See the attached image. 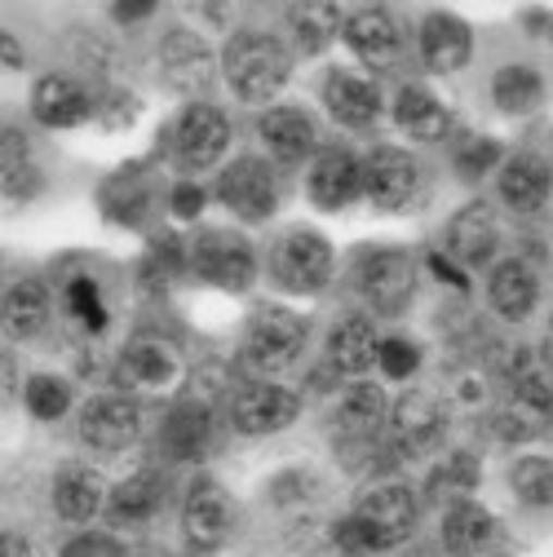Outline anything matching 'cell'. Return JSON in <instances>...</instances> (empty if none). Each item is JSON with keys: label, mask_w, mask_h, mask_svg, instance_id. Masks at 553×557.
<instances>
[{"label": "cell", "mask_w": 553, "mask_h": 557, "mask_svg": "<svg viewBox=\"0 0 553 557\" xmlns=\"http://www.w3.org/2000/svg\"><path fill=\"white\" fill-rule=\"evenodd\" d=\"M417 527V496L398 482H381L359 496V505L332 527V544L341 553H385L403 544Z\"/></svg>", "instance_id": "cell-1"}, {"label": "cell", "mask_w": 553, "mask_h": 557, "mask_svg": "<svg viewBox=\"0 0 553 557\" xmlns=\"http://www.w3.org/2000/svg\"><path fill=\"white\" fill-rule=\"evenodd\" d=\"M288 49L266 32H235L222 53V76L244 102H270L288 85Z\"/></svg>", "instance_id": "cell-2"}, {"label": "cell", "mask_w": 553, "mask_h": 557, "mask_svg": "<svg viewBox=\"0 0 553 557\" xmlns=\"http://www.w3.org/2000/svg\"><path fill=\"white\" fill-rule=\"evenodd\" d=\"M306 319L288 306H257L244 323L239 336V355L253 372H284L297 363V355L306 350Z\"/></svg>", "instance_id": "cell-3"}, {"label": "cell", "mask_w": 553, "mask_h": 557, "mask_svg": "<svg viewBox=\"0 0 553 557\" xmlns=\"http://www.w3.org/2000/svg\"><path fill=\"white\" fill-rule=\"evenodd\" d=\"M270 278L293 297L323 293L328 278H332V244L310 226L284 231L270 244Z\"/></svg>", "instance_id": "cell-4"}, {"label": "cell", "mask_w": 553, "mask_h": 557, "mask_svg": "<svg viewBox=\"0 0 553 557\" xmlns=\"http://www.w3.org/2000/svg\"><path fill=\"white\" fill-rule=\"evenodd\" d=\"M186 261H191L195 278H204L209 288H222V293H244L257 278L253 244L239 231H226V226L199 231L186 248Z\"/></svg>", "instance_id": "cell-5"}, {"label": "cell", "mask_w": 553, "mask_h": 557, "mask_svg": "<svg viewBox=\"0 0 553 557\" xmlns=\"http://www.w3.org/2000/svg\"><path fill=\"white\" fill-rule=\"evenodd\" d=\"M115 376L137 398H164V394H173L186 381V363H182V350L173 341L143 332V336H133L120 350Z\"/></svg>", "instance_id": "cell-6"}, {"label": "cell", "mask_w": 553, "mask_h": 557, "mask_svg": "<svg viewBox=\"0 0 553 557\" xmlns=\"http://www.w3.org/2000/svg\"><path fill=\"white\" fill-rule=\"evenodd\" d=\"M355 288L372 314H403L417 297V261L403 248H372L355 261Z\"/></svg>", "instance_id": "cell-7"}, {"label": "cell", "mask_w": 553, "mask_h": 557, "mask_svg": "<svg viewBox=\"0 0 553 557\" xmlns=\"http://www.w3.org/2000/svg\"><path fill=\"white\" fill-rule=\"evenodd\" d=\"M231 147V124L218 107L209 102H191L177 120H173V133H169V151L177 160V169L186 173H204L213 169Z\"/></svg>", "instance_id": "cell-8"}, {"label": "cell", "mask_w": 553, "mask_h": 557, "mask_svg": "<svg viewBox=\"0 0 553 557\" xmlns=\"http://www.w3.org/2000/svg\"><path fill=\"white\" fill-rule=\"evenodd\" d=\"M218 199L239 222H266L280 208V177L261 156H239L218 177Z\"/></svg>", "instance_id": "cell-9"}, {"label": "cell", "mask_w": 553, "mask_h": 557, "mask_svg": "<svg viewBox=\"0 0 553 557\" xmlns=\"http://www.w3.org/2000/svg\"><path fill=\"white\" fill-rule=\"evenodd\" d=\"M226 416H231V430L235 434L266 438V434H280V430H288L297 421V416H302V398L293 389H284V385H274V381H253V385H244L231 398Z\"/></svg>", "instance_id": "cell-10"}, {"label": "cell", "mask_w": 553, "mask_h": 557, "mask_svg": "<svg viewBox=\"0 0 553 557\" xmlns=\"http://www.w3.org/2000/svg\"><path fill=\"white\" fill-rule=\"evenodd\" d=\"M235 531V509L231 496L213 478H195L186 486V500H182V540L195 553H218Z\"/></svg>", "instance_id": "cell-11"}, {"label": "cell", "mask_w": 553, "mask_h": 557, "mask_svg": "<svg viewBox=\"0 0 553 557\" xmlns=\"http://www.w3.org/2000/svg\"><path fill=\"white\" fill-rule=\"evenodd\" d=\"M143 434V407H137L133 394H98L85 403L81 411V438L102 451V456H115L124 447L137 443Z\"/></svg>", "instance_id": "cell-12"}, {"label": "cell", "mask_w": 553, "mask_h": 557, "mask_svg": "<svg viewBox=\"0 0 553 557\" xmlns=\"http://www.w3.org/2000/svg\"><path fill=\"white\" fill-rule=\"evenodd\" d=\"M364 195L381 213H398V208L417 203L421 195V164L398 147H377L364 160Z\"/></svg>", "instance_id": "cell-13"}, {"label": "cell", "mask_w": 553, "mask_h": 557, "mask_svg": "<svg viewBox=\"0 0 553 557\" xmlns=\"http://www.w3.org/2000/svg\"><path fill=\"white\" fill-rule=\"evenodd\" d=\"M306 190L319 208H328V213L351 208L364 195V160L345 147H323L306 173Z\"/></svg>", "instance_id": "cell-14"}, {"label": "cell", "mask_w": 553, "mask_h": 557, "mask_svg": "<svg viewBox=\"0 0 553 557\" xmlns=\"http://www.w3.org/2000/svg\"><path fill=\"white\" fill-rule=\"evenodd\" d=\"M390 438L403 456H421L443 438V403L430 389H407L390 403Z\"/></svg>", "instance_id": "cell-15"}, {"label": "cell", "mask_w": 553, "mask_h": 557, "mask_svg": "<svg viewBox=\"0 0 553 557\" xmlns=\"http://www.w3.org/2000/svg\"><path fill=\"white\" fill-rule=\"evenodd\" d=\"M160 72H164V81H169L177 94H204V89L213 85L218 62H213V49L204 45L195 32L173 27V32L160 40Z\"/></svg>", "instance_id": "cell-16"}, {"label": "cell", "mask_w": 553, "mask_h": 557, "mask_svg": "<svg viewBox=\"0 0 553 557\" xmlns=\"http://www.w3.org/2000/svg\"><path fill=\"white\" fill-rule=\"evenodd\" d=\"M257 137H261V147L274 164H302V160L315 156L319 128L302 107H270L257 120Z\"/></svg>", "instance_id": "cell-17"}, {"label": "cell", "mask_w": 553, "mask_h": 557, "mask_svg": "<svg viewBox=\"0 0 553 557\" xmlns=\"http://www.w3.org/2000/svg\"><path fill=\"white\" fill-rule=\"evenodd\" d=\"M501 244V222L488 203H465L447 222V257H456L465 270H478L496 257Z\"/></svg>", "instance_id": "cell-18"}, {"label": "cell", "mask_w": 553, "mask_h": 557, "mask_svg": "<svg viewBox=\"0 0 553 557\" xmlns=\"http://www.w3.org/2000/svg\"><path fill=\"white\" fill-rule=\"evenodd\" d=\"M345 45H351V53L368 66V72H390V66L398 62V27L385 10H355L345 14Z\"/></svg>", "instance_id": "cell-19"}, {"label": "cell", "mask_w": 553, "mask_h": 557, "mask_svg": "<svg viewBox=\"0 0 553 557\" xmlns=\"http://www.w3.org/2000/svg\"><path fill=\"white\" fill-rule=\"evenodd\" d=\"M332 425L341 434V443H377V430L390 425V403L381 394V385L372 381H355L332 407Z\"/></svg>", "instance_id": "cell-20"}, {"label": "cell", "mask_w": 553, "mask_h": 557, "mask_svg": "<svg viewBox=\"0 0 553 557\" xmlns=\"http://www.w3.org/2000/svg\"><path fill=\"white\" fill-rule=\"evenodd\" d=\"M323 107L345 128H368L381 115V89H377V81L336 66V72L323 81Z\"/></svg>", "instance_id": "cell-21"}, {"label": "cell", "mask_w": 553, "mask_h": 557, "mask_svg": "<svg viewBox=\"0 0 553 557\" xmlns=\"http://www.w3.org/2000/svg\"><path fill=\"white\" fill-rule=\"evenodd\" d=\"M469 53H474V36H469L465 18L443 14V10L426 14V23H421V58H426L430 72L452 76L469 62Z\"/></svg>", "instance_id": "cell-22"}, {"label": "cell", "mask_w": 553, "mask_h": 557, "mask_svg": "<svg viewBox=\"0 0 553 557\" xmlns=\"http://www.w3.org/2000/svg\"><path fill=\"white\" fill-rule=\"evenodd\" d=\"M488 301H492V310H496L501 319H509V323L527 319V314L536 310V301H540V278H536V270H531L523 257L496 261L492 274H488Z\"/></svg>", "instance_id": "cell-23"}, {"label": "cell", "mask_w": 553, "mask_h": 557, "mask_svg": "<svg viewBox=\"0 0 553 557\" xmlns=\"http://www.w3.org/2000/svg\"><path fill=\"white\" fill-rule=\"evenodd\" d=\"M107 482H102V473L98 469H89V465H66L58 478H53V509H58V518L62 522H89V518H98L102 509H107Z\"/></svg>", "instance_id": "cell-24"}, {"label": "cell", "mask_w": 553, "mask_h": 557, "mask_svg": "<svg viewBox=\"0 0 553 557\" xmlns=\"http://www.w3.org/2000/svg\"><path fill=\"white\" fill-rule=\"evenodd\" d=\"M381 355V336L372 327V319L364 314H345L341 323H332L328 332V363L341 376H364Z\"/></svg>", "instance_id": "cell-25"}, {"label": "cell", "mask_w": 553, "mask_h": 557, "mask_svg": "<svg viewBox=\"0 0 553 557\" xmlns=\"http://www.w3.org/2000/svg\"><path fill=\"white\" fill-rule=\"evenodd\" d=\"M394 124L411 137V143H443L452 133V111L426 85H403L394 94Z\"/></svg>", "instance_id": "cell-26"}, {"label": "cell", "mask_w": 553, "mask_h": 557, "mask_svg": "<svg viewBox=\"0 0 553 557\" xmlns=\"http://www.w3.org/2000/svg\"><path fill=\"white\" fill-rule=\"evenodd\" d=\"M160 505H164V478L156 469H137L133 478L111 486L107 496V513L115 527H143L160 513Z\"/></svg>", "instance_id": "cell-27"}, {"label": "cell", "mask_w": 553, "mask_h": 557, "mask_svg": "<svg viewBox=\"0 0 553 557\" xmlns=\"http://www.w3.org/2000/svg\"><path fill=\"white\" fill-rule=\"evenodd\" d=\"M209 434H213V411H209V403L186 398V403H173V407H169L164 430H160V447H164L173 460H195L204 447H209Z\"/></svg>", "instance_id": "cell-28"}, {"label": "cell", "mask_w": 553, "mask_h": 557, "mask_svg": "<svg viewBox=\"0 0 553 557\" xmlns=\"http://www.w3.org/2000/svg\"><path fill=\"white\" fill-rule=\"evenodd\" d=\"M89 111H94V102L72 76H45L32 89V115L45 128H76Z\"/></svg>", "instance_id": "cell-29"}, {"label": "cell", "mask_w": 553, "mask_h": 557, "mask_svg": "<svg viewBox=\"0 0 553 557\" xmlns=\"http://www.w3.org/2000/svg\"><path fill=\"white\" fill-rule=\"evenodd\" d=\"M496 540V518L482 509L478 500H460L443 513V548L456 557H478L488 553Z\"/></svg>", "instance_id": "cell-30"}, {"label": "cell", "mask_w": 553, "mask_h": 557, "mask_svg": "<svg viewBox=\"0 0 553 557\" xmlns=\"http://www.w3.org/2000/svg\"><path fill=\"white\" fill-rule=\"evenodd\" d=\"M496 186H501V199L514 208V213H536V208L549 199L553 173L536 156H514V160H505Z\"/></svg>", "instance_id": "cell-31"}, {"label": "cell", "mask_w": 553, "mask_h": 557, "mask_svg": "<svg viewBox=\"0 0 553 557\" xmlns=\"http://www.w3.org/2000/svg\"><path fill=\"white\" fill-rule=\"evenodd\" d=\"M49 323V293L40 278H14L5 288V332L27 341Z\"/></svg>", "instance_id": "cell-32"}, {"label": "cell", "mask_w": 553, "mask_h": 557, "mask_svg": "<svg viewBox=\"0 0 553 557\" xmlns=\"http://www.w3.org/2000/svg\"><path fill=\"white\" fill-rule=\"evenodd\" d=\"M492 98H496V107L505 115H531L544 102V81H540L536 66L509 62V66H501L496 81H492Z\"/></svg>", "instance_id": "cell-33"}, {"label": "cell", "mask_w": 553, "mask_h": 557, "mask_svg": "<svg viewBox=\"0 0 553 557\" xmlns=\"http://www.w3.org/2000/svg\"><path fill=\"white\" fill-rule=\"evenodd\" d=\"M509 492L527 509H553V460L549 456H518L509 465Z\"/></svg>", "instance_id": "cell-34"}, {"label": "cell", "mask_w": 553, "mask_h": 557, "mask_svg": "<svg viewBox=\"0 0 553 557\" xmlns=\"http://www.w3.org/2000/svg\"><path fill=\"white\" fill-rule=\"evenodd\" d=\"M288 27H293L302 53H319L336 32H345V14L336 5H293Z\"/></svg>", "instance_id": "cell-35"}, {"label": "cell", "mask_w": 553, "mask_h": 557, "mask_svg": "<svg viewBox=\"0 0 553 557\" xmlns=\"http://www.w3.org/2000/svg\"><path fill=\"white\" fill-rule=\"evenodd\" d=\"M549 421H553V407H549V403H536V398L514 394V398L496 411V434H501L505 443H527V438H536Z\"/></svg>", "instance_id": "cell-36"}, {"label": "cell", "mask_w": 553, "mask_h": 557, "mask_svg": "<svg viewBox=\"0 0 553 557\" xmlns=\"http://www.w3.org/2000/svg\"><path fill=\"white\" fill-rule=\"evenodd\" d=\"M474 486H478V465L460 451L447 456L443 465H434V473H430V496L447 509L460 505V500H474Z\"/></svg>", "instance_id": "cell-37"}, {"label": "cell", "mask_w": 553, "mask_h": 557, "mask_svg": "<svg viewBox=\"0 0 553 557\" xmlns=\"http://www.w3.org/2000/svg\"><path fill=\"white\" fill-rule=\"evenodd\" d=\"M23 403H27V411L36 416V421H58V416H66V407H72V385H66L62 376L36 372L23 389Z\"/></svg>", "instance_id": "cell-38"}, {"label": "cell", "mask_w": 553, "mask_h": 557, "mask_svg": "<svg viewBox=\"0 0 553 557\" xmlns=\"http://www.w3.org/2000/svg\"><path fill=\"white\" fill-rule=\"evenodd\" d=\"M377 368H381L390 381H407L411 372L421 368V345L407 341V336H385V341H381V355H377Z\"/></svg>", "instance_id": "cell-39"}, {"label": "cell", "mask_w": 553, "mask_h": 557, "mask_svg": "<svg viewBox=\"0 0 553 557\" xmlns=\"http://www.w3.org/2000/svg\"><path fill=\"white\" fill-rule=\"evenodd\" d=\"M66 306H72V314L85 327H102L107 323V310H102V297H98L94 278H72V284H66Z\"/></svg>", "instance_id": "cell-40"}, {"label": "cell", "mask_w": 553, "mask_h": 557, "mask_svg": "<svg viewBox=\"0 0 553 557\" xmlns=\"http://www.w3.org/2000/svg\"><path fill=\"white\" fill-rule=\"evenodd\" d=\"M62 557H124V548H120V540H115V535L85 531V535H76L72 544L62 548Z\"/></svg>", "instance_id": "cell-41"}, {"label": "cell", "mask_w": 553, "mask_h": 557, "mask_svg": "<svg viewBox=\"0 0 553 557\" xmlns=\"http://www.w3.org/2000/svg\"><path fill=\"white\" fill-rule=\"evenodd\" d=\"M496 156H501V151H496V143H488V137H482V143H469V147L456 156V164H460L465 173H482V169H488Z\"/></svg>", "instance_id": "cell-42"}, {"label": "cell", "mask_w": 553, "mask_h": 557, "mask_svg": "<svg viewBox=\"0 0 553 557\" xmlns=\"http://www.w3.org/2000/svg\"><path fill=\"white\" fill-rule=\"evenodd\" d=\"M199 208H204V190H199L195 182H182V186L173 190V213H177V218H195Z\"/></svg>", "instance_id": "cell-43"}, {"label": "cell", "mask_w": 553, "mask_h": 557, "mask_svg": "<svg viewBox=\"0 0 553 557\" xmlns=\"http://www.w3.org/2000/svg\"><path fill=\"white\" fill-rule=\"evenodd\" d=\"M0 557H32V544H27V535H19V531H5V540H0Z\"/></svg>", "instance_id": "cell-44"}, {"label": "cell", "mask_w": 553, "mask_h": 557, "mask_svg": "<svg viewBox=\"0 0 553 557\" xmlns=\"http://www.w3.org/2000/svg\"><path fill=\"white\" fill-rule=\"evenodd\" d=\"M151 14V5H115V18L120 23H133V18H147Z\"/></svg>", "instance_id": "cell-45"}, {"label": "cell", "mask_w": 553, "mask_h": 557, "mask_svg": "<svg viewBox=\"0 0 553 557\" xmlns=\"http://www.w3.org/2000/svg\"><path fill=\"white\" fill-rule=\"evenodd\" d=\"M540 359H544V368H553V319H549L544 341H540Z\"/></svg>", "instance_id": "cell-46"}, {"label": "cell", "mask_w": 553, "mask_h": 557, "mask_svg": "<svg viewBox=\"0 0 553 557\" xmlns=\"http://www.w3.org/2000/svg\"><path fill=\"white\" fill-rule=\"evenodd\" d=\"M5 62H10V66H14V62H23V53L14 49V36H10V32H5Z\"/></svg>", "instance_id": "cell-47"}]
</instances>
